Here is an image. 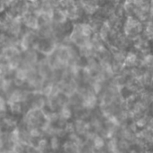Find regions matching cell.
I'll return each mask as SVG.
<instances>
[{
    "mask_svg": "<svg viewBox=\"0 0 153 153\" xmlns=\"http://www.w3.org/2000/svg\"><path fill=\"white\" fill-rule=\"evenodd\" d=\"M143 30V23L134 16H126L123 23V31L126 38L135 40Z\"/></svg>",
    "mask_w": 153,
    "mask_h": 153,
    "instance_id": "6da1fadb",
    "label": "cell"
}]
</instances>
